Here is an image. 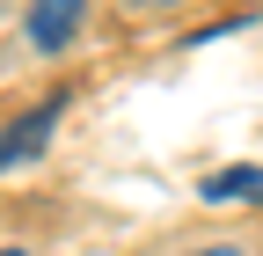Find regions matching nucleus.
Returning <instances> with one entry per match:
<instances>
[{
  "mask_svg": "<svg viewBox=\"0 0 263 256\" xmlns=\"http://www.w3.org/2000/svg\"><path fill=\"white\" fill-rule=\"evenodd\" d=\"M227 198H263V169H219L205 183V205H227Z\"/></svg>",
  "mask_w": 263,
  "mask_h": 256,
  "instance_id": "3",
  "label": "nucleus"
},
{
  "mask_svg": "<svg viewBox=\"0 0 263 256\" xmlns=\"http://www.w3.org/2000/svg\"><path fill=\"white\" fill-rule=\"evenodd\" d=\"M51 124H59V95H51V103H37L22 124H8V132H0V169H15V161H29V154H44Z\"/></svg>",
  "mask_w": 263,
  "mask_h": 256,
  "instance_id": "2",
  "label": "nucleus"
},
{
  "mask_svg": "<svg viewBox=\"0 0 263 256\" xmlns=\"http://www.w3.org/2000/svg\"><path fill=\"white\" fill-rule=\"evenodd\" d=\"M117 8H132V15H139V8H146V15H161V8H176V0H117Z\"/></svg>",
  "mask_w": 263,
  "mask_h": 256,
  "instance_id": "4",
  "label": "nucleus"
},
{
  "mask_svg": "<svg viewBox=\"0 0 263 256\" xmlns=\"http://www.w3.org/2000/svg\"><path fill=\"white\" fill-rule=\"evenodd\" d=\"M81 22H88V0H29V44L37 51H66Z\"/></svg>",
  "mask_w": 263,
  "mask_h": 256,
  "instance_id": "1",
  "label": "nucleus"
},
{
  "mask_svg": "<svg viewBox=\"0 0 263 256\" xmlns=\"http://www.w3.org/2000/svg\"><path fill=\"white\" fill-rule=\"evenodd\" d=\"M0 256H22V249H0Z\"/></svg>",
  "mask_w": 263,
  "mask_h": 256,
  "instance_id": "6",
  "label": "nucleus"
},
{
  "mask_svg": "<svg viewBox=\"0 0 263 256\" xmlns=\"http://www.w3.org/2000/svg\"><path fill=\"white\" fill-rule=\"evenodd\" d=\"M190 256H241L234 242H212V249H190Z\"/></svg>",
  "mask_w": 263,
  "mask_h": 256,
  "instance_id": "5",
  "label": "nucleus"
}]
</instances>
